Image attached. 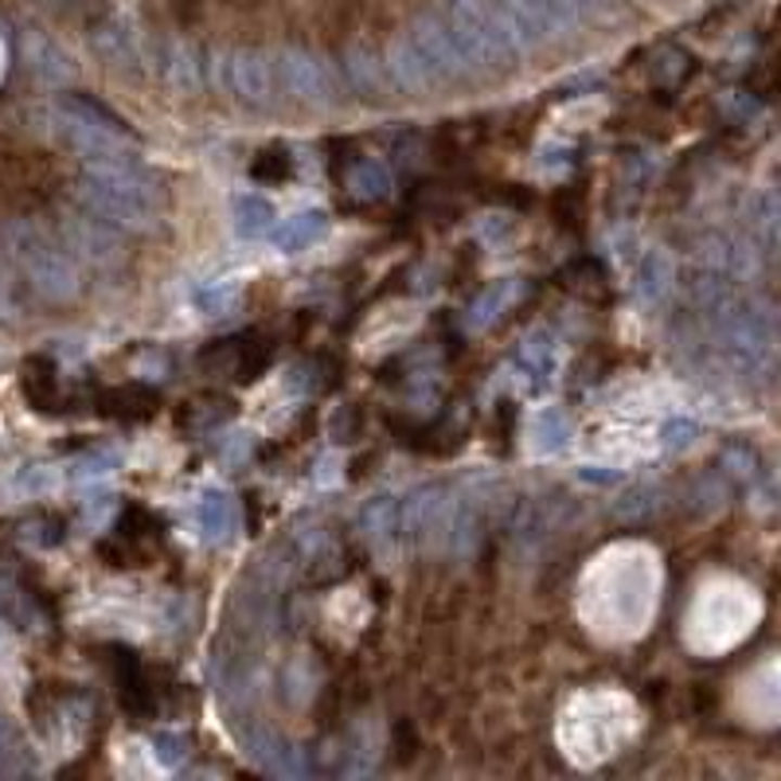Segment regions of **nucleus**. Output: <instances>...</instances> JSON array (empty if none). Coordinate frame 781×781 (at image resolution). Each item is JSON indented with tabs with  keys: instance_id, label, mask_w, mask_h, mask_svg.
<instances>
[{
	"instance_id": "obj_1",
	"label": "nucleus",
	"mask_w": 781,
	"mask_h": 781,
	"mask_svg": "<svg viewBox=\"0 0 781 781\" xmlns=\"http://www.w3.org/2000/svg\"><path fill=\"white\" fill-rule=\"evenodd\" d=\"M78 200L98 219L117 231L145 234L165 219V188L145 172L141 161H114V165H87L78 176Z\"/></svg>"
},
{
	"instance_id": "obj_2",
	"label": "nucleus",
	"mask_w": 781,
	"mask_h": 781,
	"mask_svg": "<svg viewBox=\"0 0 781 781\" xmlns=\"http://www.w3.org/2000/svg\"><path fill=\"white\" fill-rule=\"evenodd\" d=\"M438 16L473 75H497L527 55L524 39L497 0H438Z\"/></svg>"
},
{
	"instance_id": "obj_3",
	"label": "nucleus",
	"mask_w": 781,
	"mask_h": 781,
	"mask_svg": "<svg viewBox=\"0 0 781 781\" xmlns=\"http://www.w3.org/2000/svg\"><path fill=\"white\" fill-rule=\"evenodd\" d=\"M51 126L63 145L75 149L87 165H114V161H141L137 141L110 110L87 98H63L51 110Z\"/></svg>"
},
{
	"instance_id": "obj_4",
	"label": "nucleus",
	"mask_w": 781,
	"mask_h": 781,
	"mask_svg": "<svg viewBox=\"0 0 781 781\" xmlns=\"http://www.w3.org/2000/svg\"><path fill=\"white\" fill-rule=\"evenodd\" d=\"M629 727H633V703L614 692H594L578 695L566 707V719L559 722V739H566L578 761H598L614 754Z\"/></svg>"
},
{
	"instance_id": "obj_5",
	"label": "nucleus",
	"mask_w": 781,
	"mask_h": 781,
	"mask_svg": "<svg viewBox=\"0 0 781 781\" xmlns=\"http://www.w3.org/2000/svg\"><path fill=\"white\" fill-rule=\"evenodd\" d=\"M4 234H9L12 258H16V266L24 270V278H28L39 297H48V302H75L78 293H82L78 263L59 239H51L48 231H39L31 223H12Z\"/></svg>"
},
{
	"instance_id": "obj_6",
	"label": "nucleus",
	"mask_w": 781,
	"mask_h": 781,
	"mask_svg": "<svg viewBox=\"0 0 781 781\" xmlns=\"http://www.w3.org/2000/svg\"><path fill=\"white\" fill-rule=\"evenodd\" d=\"M497 4L512 20V28L520 31L527 51L575 36L586 24V16L598 12L590 0H497Z\"/></svg>"
},
{
	"instance_id": "obj_7",
	"label": "nucleus",
	"mask_w": 781,
	"mask_h": 781,
	"mask_svg": "<svg viewBox=\"0 0 781 781\" xmlns=\"http://www.w3.org/2000/svg\"><path fill=\"white\" fill-rule=\"evenodd\" d=\"M617 263H622V273L629 290L649 305H664L676 290V263L673 254L664 251L661 243H649L641 234L625 231L617 239Z\"/></svg>"
},
{
	"instance_id": "obj_8",
	"label": "nucleus",
	"mask_w": 781,
	"mask_h": 781,
	"mask_svg": "<svg viewBox=\"0 0 781 781\" xmlns=\"http://www.w3.org/2000/svg\"><path fill=\"white\" fill-rule=\"evenodd\" d=\"M270 63L273 78H278V94L309 110L336 106V78H332V67L321 55H312L305 48H282L273 51Z\"/></svg>"
},
{
	"instance_id": "obj_9",
	"label": "nucleus",
	"mask_w": 781,
	"mask_h": 781,
	"mask_svg": "<svg viewBox=\"0 0 781 781\" xmlns=\"http://www.w3.org/2000/svg\"><path fill=\"white\" fill-rule=\"evenodd\" d=\"M59 243L67 246V254L75 263H82L87 270L98 273H114L126 266V243H121V231L110 227L106 219H98L94 212L67 215L59 223Z\"/></svg>"
},
{
	"instance_id": "obj_10",
	"label": "nucleus",
	"mask_w": 781,
	"mask_h": 781,
	"mask_svg": "<svg viewBox=\"0 0 781 781\" xmlns=\"http://www.w3.org/2000/svg\"><path fill=\"white\" fill-rule=\"evenodd\" d=\"M453 504L458 497L446 488H422L399 508L402 516V539H410L414 551L422 555H449V539H453Z\"/></svg>"
},
{
	"instance_id": "obj_11",
	"label": "nucleus",
	"mask_w": 781,
	"mask_h": 781,
	"mask_svg": "<svg viewBox=\"0 0 781 781\" xmlns=\"http://www.w3.org/2000/svg\"><path fill=\"white\" fill-rule=\"evenodd\" d=\"M215 75L223 82L227 94L246 110H273L278 106V78L273 63L263 51H223L215 59Z\"/></svg>"
},
{
	"instance_id": "obj_12",
	"label": "nucleus",
	"mask_w": 781,
	"mask_h": 781,
	"mask_svg": "<svg viewBox=\"0 0 781 781\" xmlns=\"http://www.w3.org/2000/svg\"><path fill=\"white\" fill-rule=\"evenodd\" d=\"M410 39V48L419 51V59L430 67V75L438 78V87H453V82H465V78H477L473 67L465 63L461 48L449 36L446 20L434 12H422V16L410 20V28L402 31Z\"/></svg>"
},
{
	"instance_id": "obj_13",
	"label": "nucleus",
	"mask_w": 781,
	"mask_h": 781,
	"mask_svg": "<svg viewBox=\"0 0 781 781\" xmlns=\"http://www.w3.org/2000/svg\"><path fill=\"white\" fill-rule=\"evenodd\" d=\"M239 739H243L246 754H251L266 773H278V778H302V773L309 770L305 751H297L290 739L266 731L258 722H251V731H239Z\"/></svg>"
},
{
	"instance_id": "obj_14",
	"label": "nucleus",
	"mask_w": 781,
	"mask_h": 781,
	"mask_svg": "<svg viewBox=\"0 0 781 781\" xmlns=\"http://www.w3.org/2000/svg\"><path fill=\"white\" fill-rule=\"evenodd\" d=\"M700 263L703 270H715L731 282H751L758 273V254H754V243L746 239H734V234H707L700 243Z\"/></svg>"
},
{
	"instance_id": "obj_15",
	"label": "nucleus",
	"mask_w": 781,
	"mask_h": 781,
	"mask_svg": "<svg viewBox=\"0 0 781 781\" xmlns=\"http://www.w3.org/2000/svg\"><path fill=\"white\" fill-rule=\"evenodd\" d=\"M383 71H387L390 90H402V94L426 98L438 90V78L430 75V67L419 59V51L410 48L407 36H395L383 51Z\"/></svg>"
},
{
	"instance_id": "obj_16",
	"label": "nucleus",
	"mask_w": 781,
	"mask_h": 781,
	"mask_svg": "<svg viewBox=\"0 0 781 781\" xmlns=\"http://www.w3.org/2000/svg\"><path fill=\"white\" fill-rule=\"evenodd\" d=\"M192 524L204 543L223 547L239 536V504H234L231 492L212 488V492H204V497L192 504Z\"/></svg>"
},
{
	"instance_id": "obj_17",
	"label": "nucleus",
	"mask_w": 781,
	"mask_h": 781,
	"mask_svg": "<svg viewBox=\"0 0 781 781\" xmlns=\"http://www.w3.org/2000/svg\"><path fill=\"white\" fill-rule=\"evenodd\" d=\"M356 524H360L363 539H368L375 551L390 555V551L399 547V539H402L399 500L387 497V492H380V497H368V500H363V508H360V516H356Z\"/></svg>"
},
{
	"instance_id": "obj_18",
	"label": "nucleus",
	"mask_w": 781,
	"mask_h": 781,
	"mask_svg": "<svg viewBox=\"0 0 781 781\" xmlns=\"http://www.w3.org/2000/svg\"><path fill=\"white\" fill-rule=\"evenodd\" d=\"M344 78H348L351 94H360L363 102H383L390 90L387 71H383V55H375L371 48H348L341 59Z\"/></svg>"
},
{
	"instance_id": "obj_19",
	"label": "nucleus",
	"mask_w": 781,
	"mask_h": 781,
	"mask_svg": "<svg viewBox=\"0 0 781 781\" xmlns=\"http://www.w3.org/2000/svg\"><path fill=\"white\" fill-rule=\"evenodd\" d=\"M324 231H329V215H324L321 207H305V212L290 215L282 223H273L270 239H273V251L302 254V251H309Z\"/></svg>"
},
{
	"instance_id": "obj_20",
	"label": "nucleus",
	"mask_w": 781,
	"mask_h": 781,
	"mask_svg": "<svg viewBox=\"0 0 781 781\" xmlns=\"http://www.w3.org/2000/svg\"><path fill=\"white\" fill-rule=\"evenodd\" d=\"M24 51H28V67L36 71L43 82H51V87H63V82L75 78L71 55L59 48L55 39L43 36V31H28V36H24Z\"/></svg>"
},
{
	"instance_id": "obj_21",
	"label": "nucleus",
	"mask_w": 781,
	"mask_h": 781,
	"mask_svg": "<svg viewBox=\"0 0 781 781\" xmlns=\"http://www.w3.org/2000/svg\"><path fill=\"white\" fill-rule=\"evenodd\" d=\"M231 223H234V234L239 239H266V234L273 231V223H278V207L266 200L263 192H243L234 195L231 204Z\"/></svg>"
},
{
	"instance_id": "obj_22",
	"label": "nucleus",
	"mask_w": 781,
	"mask_h": 781,
	"mask_svg": "<svg viewBox=\"0 0 781 781\" xmlns=\"http://www.w3.org/2000/svg\"><path fill=\"white\" fill-rule=\"evenodd\" d=\"M778 195L773 188H754L746 195V227H751V243H758L766 254L778 251Z\"/></svg>"
},
{
	"instance_id": "obj_23",
	"label": "nucleus",
	"mask_w": 781,
	"mask_h": 781,
	"mask_svg": "<svg viewBox=\"0 0 781 781\" xmlns=\"http://www.w3.org/2000/svg\"><path fill=\"white\" fill-rule=\"evenodd\" d=\"M516 363H520V371H524V380L532 383V387H547V383L555 380V371H559L555 341H551L547 332L527 336L524 348H520V356H516Z\"/></svg>"
},
{
	"instance_id": "obj_24",
	"label": "nucleus",
	"mask_w": 781,
	"mask_h": 781,
	"mask_svg": "<svg viewBox=\"0 0 781 781\" xmlns=\"http://www.w3.org/2000/svg\"><path fill=\"white\" fill-rule=\"evenodd\" d=\"M527 441H532L536 453H559V449L571 446V419L555 407L536 410L532 422H527Z\"/></svg>"
},
{
	"instance_id": "obj_25",
	"label": "nucleus",
	"mask_w": 781,
	"mask_h": 781,
	"mask_svg": "<svg viewBox=\"0 0 781 781\" xmlns=\"http://www.w3.org/2000/svg\"><path fill=\"white\" fill-rule=\"evenodd\" d=\"M188 302H192V309L200 312V317H231L234 309H239V302H243V290H239V282H231V278H215V282H200L192 293H188Z\"/></svg>"
},
{
	"instance_id": "obj_26",
	"label": "nucleus",
	"mask_w": 781,
	"mask_h": 781,
	"mask_svg": "<svg viewBox=\"0 0 781 781\" xmlns=\"http://www.w3.org/2000/svg\"><path fill=\"white\" fill-rule=\"evenodd\" d=\"M161 71L176 90H200V82H204V63L188 43H168L161 51Z\"/></svg>"
},
{
	"instance_id": "obj_27",
	"label": "nucleus",
	"mask_w": 781,
	"mask_h": 781,
	"mask_svg": "<svg viewBox=\"0 0 781 781\" xmlns=\"http://www.w3.org/2000/svg\"><path fill=\"white\" fill-rule=\"evenodd\" d=\"M348 188L360 195V200H383V195H390L387 165H383V161H375V156H368V161H360V165H351Z\"/></svg>"
},
{
	"instance_id": "obj_28",
	"label": "nucleus",
	"mask_w": 781,
	"mask_h": 781,
	"mask_svg": "<svg viewBox=\"0 0 781 781\" xmlns=\"http://www.w3.org/2000/svg\"><path fill=\"white\" fill-rule=\"evenodd\" d=\"M516 282H497L492 285V290L488 293H481L477 297V305H473V309H469V329L473 332H481V329H488V324L497 321V312H504L508 305L516 302Z\"/></svg>"
},
{
	"instance_id": "obj_29",
	"label": "nucleus",
	"mask_w": 781,
	"mask_h": 781,
	"mask_svg": "<svg viewBox=\"0 0 781 781\" xmlns=\"http://www.w3.org/2000/svg\"><path fill=\"white\" fill-rule=\"evenodd\" d=\"M31 761L28 751H24V742L20 734L12 731L9 722H0V773H28Z\"/></svg>"
},
{
	"instance_id": "obj_30",
	"label": "nucleus",
	"mask_w": 781,
	"mask_h": 781,
	"mask_svg": "<svg viewBox=\"0 0 781 781\" xmlns=\"http://www.w3.org/2000/svg\"><path fill=\"white\" fill-rule=\"evenodd\" d=\"M656 508H661V488L644 485V488H633L629 497H622V504H617V516H622V520H644V516H653Z\"/></svg>"
},
{
	"instance_id": "obj_31",
	"label": "nucleus",
	"mask_w": 781,
	"mask_h": 781,
	"mask_svg": "<svg viewBox=\"0 0 781 781\" xmlns=\"http://www.w3.org/2000/svg\"><path fill=\"white\" fill-rule=\"evenodd\" d=\"M700 438V426H695L692 419H668L661 430H656V446L661 449H683V446H692V441Z\"/></svg>"
},
{
	"instance_id": "obj_32",
	"label": "nucleus",
	"mask_w": 781,
	"mask_h": 781,
	"mask_svg": "<svg viewBox=\"0 0 781 781\" xmlns=\"http://www.w3.org/2000/svg\"><path fill=\"white\" fill-rule=\"evenodd\" d=\"M153 754L165 761V766H180V758L188 754V742L180 739V734L161 731V734H153Z\"/></svg>"
},
{
	"instance_id": "obj_33",
	"label": "nucleus",
	"mask_w": 781,
	"mask_h": 781,
	"mask_svg": "<svg viewBox=\"0 0 781 781\" xmlns=\"http://www.w3.org/2000/svg\"><path fill=\"white\" fill-rule=\"evenodd\" d=\"M590 4H594L598 12H610V9H614V4H617V0H590Z\"/></svg>"
}]
</instances>
